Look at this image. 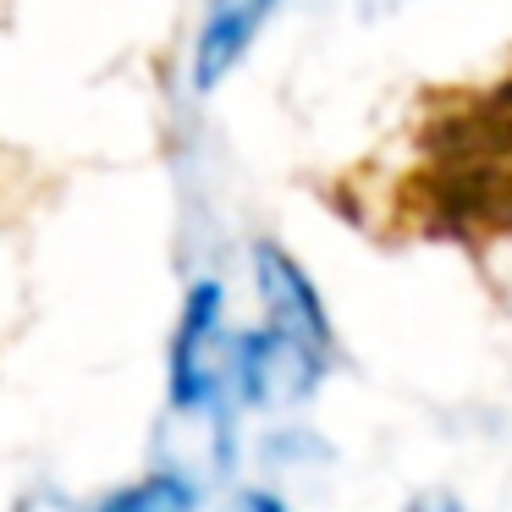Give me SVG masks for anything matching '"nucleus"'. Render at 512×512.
Returning <instances> with one entry per match:
<instances>
[{"label": "nucleus", "mask_w": 512, "mask_h": 512, "mask_svg": "<svg viewBox=\"0 0 512 512\" xmlns=\"http://www.w3.org/2000/svg\"><path fill=\"white\" fill-rule=\"evenodd\" d=\"M100 512H193V485L177 474H149L144 485L100 501Z\"/></svg>", "instance_id": "7ed1b4c3"}, {"label": "nucleus", "mask_w": 512, "mask_h": 512, "mask_svg": "<svg viewBox=\"0 0 512 512\" xmlns=\"http://www.w3.org/2000/svg\"><path fill=\"white\" fill-rule=\"evenodd\" d=\"M408 512H463V507H457L452 496H424V501H413Z\"/></svg>", "instance_id": "39448f33"}, {"label": "nucleus", "mask_w": 512, "mask_h": 512, "mask_svg": "<svg viewBox=\"0 0 512 512\" xmlns=\"http://www.w3.org/2000/svg\"><path fill=\"white\" fill-rule=\"evenodd\" d=\"M226 512H287V507H281V501L270 496V490H243V496H237Z\"/></svg>", "instance_id": "20e7f679"}, {"label": "nucleus", "mask_w": 512, "mask_h": 512, "mask_svg": "<svg viewBox=\"0 0 512 512\" xmlns=\"http://www.w3.org/2000/svg\"><path fill=\"white\" fill-rule=\"evenodd\" d=\"M331 204L391 243L512 237V61L419 89L397 133L331 182Z\"/></svg>", "instance_id": "f257e3e1"}, {"label": "nucleus", "mask_w": 512, "mask_h": 512, "mask_svg": "<svg viewBox=\"0 0 512 512\" xmlns=\"http://www.w3.org/2000/svg\"><path fill=\"white\" fill-rule=\"evenodd\" d=\"M265 6L270 0H215L210 28H204V39H199V89H210V83L243 56L254 28L265 23Z\"/></svg>", "instance_id": "f03ea898"}]
</instances>
